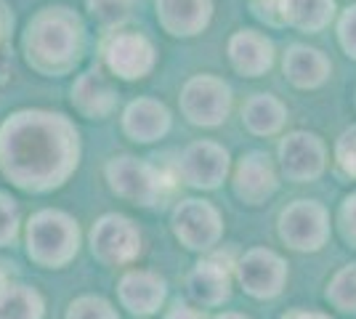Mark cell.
I'll list each match as a JSON object with an SVG mask.
<instances>
[{
	"instance_id": "6da1fadb",
	"label": "cell",
	"mask_w": 356,
	"mask_h": 319,
	"mask_svg": "<svg viewBox=\"0 0 356 319\" xmlns=\"http://www.w3.org/2000/svg\"><path fill=\"white\" fill-rule=\"evenodd\" d=\"M80 165V131L51 109H19L0 122V173L30 195L54 192Z\"/></svg>"
},
{
	"instance_id": "7a4b0ae2",
	"label": "cell",
	"mask_w": 356,
	"mask_h": 319,
	"mask_svg": "<svg viewBox=\"0 0 356 319\" xmlns=\"http://www.w3.org/2000/svg\"><path fill=\"white\" fill-rule=\"evenodd\" d=\"M22 51L38 75H70L86 51V24L67 6H45L27 22Z\"/></svg>"
},
{
	"instance_id": "3957f363",
	"label": "cell",
	"mask_w": 356,
	"mask_h": 319,
	"mask_svg": "<svg viewBox=\"0 0 356 319\" xmlns=\"http://www.w3.org/2000/svg\"><path fill=\"white\" fill-rule=\"evenodd\" d=\"M24 243H27V256L32 263L43 269H64L77 256L83 231L67 211L43 208L27 218Z\"/></svg>"
},
{
	"instance_id": "277c9868",
	"label": "cell",
	"mask_w": 356,
	"mask_h": 319,
	"mask_svg": "<svg viewBox=\"0 0 356 319\" xmlns=\"http://www.w3.org/2000/svg\"><path fill=\"white\" fill-rule=\"evenodd\" d=\"M104 179L112 195L138 208H163L173 195V183H176L163 167L134 154H118L106 160Z\"/></svg>"
},
{
	"instance_id": "5b68a950",
	"label": "cell",
	"mask_w": 356,
	"mask_h": 319,
	"mask_svg": "<svg viewBox=\"0 0 356 319\" xmlns=\"http://www.w3.org/2000/svg\"><path fill=\"white\" fill-rule=\"evenodd\" d=\"M232 106H234L232 85L223 77L210 72L189 77L178 93L181 115L197 128H221L232 115Z\"/></svg>"
},
{
	"instance_id": "8992f818",
	"label": "cell",
	"mask_w": 356,
	"mask_h": 319,
	"mask_svg": "<svg viewBox=\"0 0 356 319\" xmlns=\"http://www.w3.org/2000/svg\"><path fill=\"white\" fill-rule=\"evenodd\" d=\"M277 234L296 253H319L332 234L330 211L319 199H293L277 218Z\"/></svg>"
},
{
	"instance_id": "52a82bcc",
	"label": "cell",
	"mask_w": 356,
	"mask_h": 319,
	"mask_svg": "<svg viewBox=\"0 0 356 319\" xmlns=\"http://www.w3.org/2000/svg\"><path fill=\"white\" fill-rule=\"evenodd\" d=\"M93 259L104 266H131L144 253V234L134 218L122 213H104L93 221L88 231Z\"/></svg>"
},
{
	"instance_id": "ba28073f",
	"label": "cell",
	"mask_w": 356,
	"mask_h": 319,
	"mask_svg": "<svg viewBox=\"0 0 356 319\" xmlns=\"http://www.w3.org/2000/svg\"><path fill=\"white\" fill-rule=\"evenodd\" d=\"M173 237L192 253H213L223 240V215L221 211L202 197L178 199L170 213Z\"/></svg>"
},
{
	"instance_id": "9c48e42d",
	"label": "cell",
	"mask_w": 356,
	"mask_h": 319,
	"mask_svg": "<svg viewBox=\"0 0 356 319\" xmlns=\"http://www.w3.org/2000/svg\"><path fill=\"white\" fill-rule=\"evenodd\" d=\"M102 61L112 77L134 83L152 75V69L157 67V48L141 32L115 30L106 32L102 40Z\"/></svg>"
},
{
	"instance_id": "30bf717a",
	"label": "cell",
	"mask_w": 356,
	"mask_h": 319,
	"mask_svg": "<svg viewBox=\"0 0 356 319\" xmlns=\"http://www.w3.org/2000/svg\"><path fill=\"white\" fill-rule=\"evenodd\" d=\"M232 173V154L213 138H197L186 144L176 160V179L189 189L213 192Z\"/></svg>"
},
{
	"instance_id": "8fae6325",
	"label": "cell",
	"mask_w": 356,
	"mask_h": 319,
	"mask_svg": "<svg viewBox=\"0 0 356 319\" xmlns=\"http://www.w3.org/2000/svg\"><path fill=\"white\" fill-rule=\"evenodd\" d=\"M277 163L280 173L293 183H312L325 176L330 163L327 141L314 131H290L280 138L277 147Z\"/></svg>"
},
{
	"instance_id": "7c38bea8",
	"label": "cell",
	"mask_w": 356,
	"mask_h": 319,
	"mask_svg": "<svg viewBox=\"0 0 356 319\" xmlns=\"http://www.w3.org/2000/svg\"><path fill=\"white\" fill-rule=\"evenodd\" d=\"M234 277H237L239 288L245 290L250 298L271 301V298L282 295L290 269H287V261L277 250H271V247H250L234 263Z\"/></svg>"
},
{
	"instance_id": "4fadbf2b",
	"label": "cell",
	"mask_w": 356,
	"mask_h": 319,
	"mask_svg": "<svg viewBox=\"0 0 356 319\" xmlns=\"http://www.w3.org/2000/svg\"><path fill=\"white\" fill-rule=\"evenodd\" d=\"M232 189L234 197L250 208L266 205L280 189V170L266 152H245L232 170Z\"/></svg>"
},
{
	"instance_id": "5bb4252c",
	"label": "cell",
	"mask_w": 356,
	"mask_h": 319,
	"mask_svg": "<svg viewBox=\"0 0 356 319\" xmlns=\"http://www.w3.org/2000/svg\"><path fill=\"white\" fill-rule=\"evenodd\" d=\"M232 282H234V266L218 253H210L192 266L186 277V290L197 306L216 309L232 298Z\"/></svg>"
},
{
	"instance_id": "9a60e30c",
	"label": "cell",
	"mask_w": 356,
	"mask_h": 319,
	"mask_svg": "<svg viewBox=\"0 0 356 319\" xmlns=\"http://www.w3.org/2000/svg\"><path fill=\"white\" fill-rule=\"evenodd\" d=\"M226 56L237 75L255 80V77L271 72V67L277 61V48L266 32L242 27V30L232 32V38L226 43Z\"/></svg>"
},
{
	"instance_id": "2e32d148",
	"label": "cell",
	"mask_w": 356,
	"mask_h": 319,
	"mask_svg": "<svg viewBox=\"0 0 356 319\" xmlns=\"http://www.w3.org/2000/svg\"><path fill=\"white\" fill-rule=\"evenodd\" d=\"M168 282L152 269H125L118 282V301L134 317H154L165 306Z\"/></svg>"
},
{
	"instance_id": "e0dca14e",
	"label": "cell",
	"mask_w": 356,
	"mask_h": 319,
	"mask_svg": "<svg viewBox=\"0 0 356 319\" xmlns=\"http://www.w3.org/2000/svg\"><path fill=\"white\" fill-rule=\"evenodd\" d=\"M118 85L104 67H90L83 75H77L72 85V106L80 117L104 120L118 109Z\"/></svg>"
},
{
	"instance_id": "ac0fdd59",
	"label": "cell",
	"mask_w": 356,
	"mask_h": 319,
	"mask_svg": "<svg viewBox=\"0 0 356 319\" xmlns=\"http://www.w3.org/2000/svg\"><path fill=\"white\" fill-rule=\"evenodd\" d=\"M284 80L298 91H319L332 77V61L322 48L290 43L282 54Z\"/></svg>"
},
{
	"instance_id": "d6986e66",
	"label": "cell",
	"mask_w": 356,
	"mask_h": 319,
	"mask_svg": "<svg viewBox=\"0 0 356 319\" xmlns=\"http://www.w3.org/2000/svg\"><path fill=\"white\" fill-rule=\"evenodd\" d=\"M170 109L152 96H138L122 109V133L136 144H154L170 133Z\"/></svg>"
},
{
	"instance_id": "ffe728a7",
	"label": "cell",
	"mask_w": 356,
	"mask_h": 319,
	"mask_svg": "<svg viewBox=\"0 0 356 319\" xmlns=\"http://www.w3.org/2000/svg\"><path fill=\"white\" fill-rule=\"evenodd\" d=\"M157 22L170 38H197L213 22V0H154Z\"/></svg>"
},
{
	"instance_id": "44dd1931",
	"label": "cell",
	"mask_w": 356,
	"mask_h": 319,
	"mask_svg": "<svg viewBox=\"0 0 356 319\" xmlns=\"http://www.w3.org/2000/svg\"><path fill=\"white\" fill-rule=\"evenodd\" d=\"M290 120V109L280 96L258 91L245 99L242 104V125L255 138L280 136Z\"/></svg>"
},
{
	"instance_id": "7402d4cb",
	"label": "cell",
	"mask_w": 356,
	"mask_h": 319,
	"mask_svg": "<svg viewBox=\"0 0 356 319\" xmlns=\"http://www.w3.org/2000/svg\"><path fill=\"white\" fill-rule=\"evenodd\" d=\"M282 24L303 35H319L338 19L335 0H280Z\"/></svg>"
},
{
	"instance_id": "603a6c76",
	"label": "cell",
	"mask_w": 356,
	"mask_h": 319,
	"mask_svg": "<svg viewBox=\"0 0 356 319\" xmlns=\"http://www.w3.org/2000/svg\"><path fill=\"white\" fill-rule=\"evenodd\" d=\"M0 319H45V298L24 282H8L0 290Z\"/></svg>"
},
{
	"instance_id": "cb8c5ba5",
	"label": "cell",
	"mask_w": 356,
	"mask_h": 319,
	"mask_svg": "<svg viewBox=\"0 0 356 319\" xmlns=\"http://www.w3.org/2000/svg\"><path fill=\"white\" fill-rule=\"evenodd\" d=\"M325 298L327 304L343 314H356V261L341 266L330 277Z\"/></svg>"
},
{
	"instance_id": "d4e9b609",
	"label": "cell",
	"mask_w": 356,
	"mask_h": 319,
	"mask_svg": "<svg viewBox=\"0 0 356 319\" xmlns=\"http://www.w3.org/2000/svg\"><path fill=\"white\" fill-rule=\"evenodd\" d=\"M88 14L104 27L106 32L122 30V24L134 16L138 0H86Z\"/></svg>"
},
{
	"instance_id": "484cf974",
	"label": "cell",
	"mask_w": 356,
	"mask_h": 319,
	"mask_svg": "<svg viewBox=\"0 0 356 319\" xmlns=\"http://www.w3.org/2000/svg\"><path fill=\"white\" fill-rule=\"evenodd\" d=\"M64 319H120V314L104 295H77L67 306Z\"/></svg>"
},
{
	"instance_id": "4316f807",
	"label": "cell",
	"mask_w": 356,
	"mask_h": 319,
	"mask_svg": "<svg viewBox=\"0 0 356 319\" xmlns=\"http://www.w3.org/2000/svg\"><path fill=\"white\" fill-rule=\"evenodd\" d=\"M332 160L338 173L356 181V122H351L348 128H343L341 136L332 144Z\"/></svg>"
},
{
	"instance_id": "83f0119b",
	"label": "cell",
	"mask_w": 356,
	"mask_h": 319,
	"mask_svg": "<svg viewBox=\"0 0 356 319\" xmlns=\"http://www.w3.org/2000/svg\"><path fill=\"white\" fill-rule=\"evenodd\" d=\"M22 231V215L19 205L8 192H0V247H8L16 243Z\"/></svg>"
},
{
	"instance_id": "f1b7e54d",
	"label": "cell",
	"mask_w": 356,
	"mask_h": 319,
	"mask_svg": "<svg viewBox=\"0 0 356 319\" xmlns=\"http://www.w3.org/2000/svg\"><path fill=\"white\" fill-rule=\"evenodd\" d=\"M335 35H338V46L348 59L356 61V3L346 6L338 19H335Z\"/></svg>"
},
{
	"instance_id": "f546056e",
	"label": "cell",
	"mask_w": 356,
	"mask_h": 319,
	"mask_svg": "<svg viewBox=\"0 0 356 319\" xmlns=\"http://www.w3.org/2000/svg\"><path fill=\"white\" fill-rule=\"evenodd\" d=\"M335 224H338V231H341L343 243L356 250V192H351V195H346V197L341 199Z\"/></svg>"
},
{
	"instance_id": "4dcf8cb0",
	"label": "cell",
	"mask_w": 356,
	"mask_h": 319,
	"mask_svg": "<svg viewBox=\"0 0 356 319\" xmlns=\"http://www.w3.org/2000/svg\"><path fill=\"white\" fill-rule=\"evenodd\" d=\"M252 16L266 22V27H284L280 14V0H250Z\"/></svg>"
},
{
	"instance_id": "1f68e13d",
	"label": "cell",
	"mask_w": 356,
	"mask_h": 319,
	"mask_svg": "<svg viewBox=\"0 0 356 319\" xmlns=\"http://www.w3.org/2000/svg\"><path fill=\"white\" fill-rule=\"evenodd\" d=\"M165 319H202V311L197 306L186 304V301H176L165 311Z\"/></svg>"
},
{
	"instance_id": "d6a6232c",
	"label": "cell",
	"mask_w": 356,
	"mask_h": 319,
	"mask_svg": "<svg viewBox=\"0 0 356 319\" xmlns=\"http://www.w3.org/2000/svg\"><path fill=\"white\" fill-rule=\"evenodd\" d=\"M14 30V14H11V6L6 0H0V48L6 46V40L11 38Z\"/></svg>"
},
{
	"instance_id": "836d02e7",
	"label": "cell",
	"mask_w": 356,
	"mask_h": 319,
	"mask_svg": "<svg viewBox=\"0 0 356 319\" xmlns=\"http://www.w3.org/2000/svg\"><path fill=\"white\" fill-rule=\"evenodd\" d=\"M280 319H332V317L325 314V311H316V309H300V306H296V309L284 311Z\"/></svg>"
},
{
	"instance_id": "e575fe53",
	"label": "cell",
	"mask_w": 356,
	"mask_h": 319,
	"mask_svg": "<svg viewBox=\"0 0 356 319\" xmlns=\"http://www.w3.org/2000/svg\"><path fill=\"white\" fill-rule=\"evenodd\" d=\"M11 263H6V261H0V290L6 288L8 282H11V269H8Z\"/></svg>"
},
{
	"instance_id": "d590c367",
	"label": "cell",
	"mask_w": 356,
	"mask_h": 319,
	"mask_svg": "<svg viewBox=\"0 0 356 319\" xmlns=\"http://www.w3.org/2000/svg\"><path fill=\"white\" fill-rule=\"evenodd\" d=\"M213 319H250L248 314H239V311H221V314H216Z\"/></svg>"
}]
</instances>
